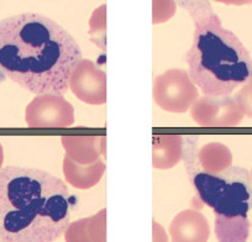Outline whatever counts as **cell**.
<instances>
[{
    "instance_id": "cell-3",
    "label": "cell",
    "mask_w": 252,
    "mask_h": 242,
    "mask_svg": "<svg viewBox=\"0 0 252 242\" xmlns=\"http://www.w3.org/2000/svg\"><path fill=\"white\" fill-rule=\"evenodd\" d=\"M194 23L186 55L188 74L205 96H229L252 79V58L241 41L222 28L209 1H179Z\"/></svg>"
},
{
    "instance_id": "cell-17",
    "label": "cell",
    "mask_w": 252,
    "mask_h": 242,
    "mask_svg": "<svg viewBox=\"0 0 252 242\" xmlns=\"http://www.w3.org/2000/svg\"><path fill=\"white\" fill-rule=\"evenodd\" d=\"M169 4H171V1H169ZM162 6H163V8H161L159 1H154V24L163 23V21L169 20V19L173 16L174 11H168V9L164 10L166 1H162Z\"/></svg>"
},
{
    "instance_id": "cell-16",
    "label": "cell",
    "mask_w": 252,
    "mask_h": 242,
    "mask_svg": "<svg viewBox=\"0 0 252 242\" xmlns=\"http://www.w3.org/2000/svg\"><path fill=\"white\" fill-rule=\"evenodd\" d=\"M234 98L244 111V115L252 119V79L237 91Z\"/></svg>"
},
{
    "instance_id": "cell-15",
    "label": "cell",
    "mask_w": 252,
    "mask_h": 242,
    "mask_svg": "<svg viewBox=\"0 0 252 242\" xmlns=\"http://www.w3.org/2000/svg\"><path fill=\"white\" fill-rule=\"evenodd\" d=\"M89 35L92 41L98 45L101 50H105L106 40V5L99 6L94 13L92 14L91 21H89Z\"/></svg>"
},
{
    "instance_id": "cell-5",
    "label": "cell",
    "mask_w": 252,
    "mask_h": 242,
    "mask_svg": "<svg viewBox=\"0 0 252 242\" xmlns=\"http://www.w3.org/2000/svg\"><path fill=\"white\" fill-rule=\"evenodd\" d=\"M152 95L157 105L168 113L183 114L190 110L199 98V91L188 72L168 69L154 79Z\"/></svg>"
},
{
    "instance_id": "cell-13",
    "label": "cell",
    "mask_w": 252,
    "mask_h": 242,
    "mask_svg": "<svg viewBox=\"0 0 252 242\" xmlns=\"http://www.w3.org/2000/svg\"><path fill=\"white\" fill-rule=\"evenodd\" d=\"M105 172V163L96 161L92 164H78L68 157L63 159V174L72 187L77 189H89L100 182Z\"/></svg>"
},
{
    "instance_id": "cell-4",
    "label": "cell",
    "mask_w": 252,
    "mask_h": 242,
    "mask_svg": "<svg viewBox=\"0 0 252 242\" xmlns=\"http://www.w3.org/2000/svg\"><path fill=\"white\" fill-rule=\"evenodd\" d=\"M200 200L215 212V235L219 242H247L249 212L252 209L251 174L242 167H229L210 174L188 168Z\"/></svg>"
},
{
    "instance_id": "cell-12",
    "label": "cell",
    "mask_w": 252,
    "mask_h": 242,
    "mask_svg": "<svg viewBox=\"0 0 252 242\" xmlns=\"http://www.w3.org/2000/svg\"><path fill=\"white\" fill-rule=\"evenodd\" d=\"M66 242H106V209L71 222L64 232Z\"/></svg>"
},
{
    "instance_id": "cell-14",
    "label": "cell",
    "mask_w": 252,
    "mask_h": 242,
    "mask_svg": "<svg viewBox=\"0 0 252 242\" xmlns=\"http://www.w3.org/2000/svg\"><path fill=\"white\" fill-rule=\"evenodd\" d=\"M183 137L179 135H155L152 141V166L169 169L183 157Z\"/></svg>"
},
{
    "instance_id": "cell-1",
    "label": "cell",
    "mask_w": 252,
    "mask_h": 242,
    "mask_svg": "<svg viewBox=\"0 0 252 242\" xmlns=\"http://www.w3.org/2000/svg\"><path fill=\"white\" fill-rule=\"evenodd\" d=\"M82 60L77 41L47 16L26 13L0 20V71L37 95H63Z\"/></svg>"
},
{
    "instance_id": "cell-8",
    "label": "cell",
    "mask_w": 252,
    "mask_h": 242,
    "mask_svg": "<svg viewBox=\"0 0 252 242\" xmlns=\"http://www.w3.org/2000/svg\"><path fill=\"white\" fill-rule=\"evenodd\" d=\"M68 88L83 103L103 105L106 103V74L89 60H82L73 69Z\"/></svg>"
},
{
    "instance_id": "cell-19",
    "label": "cell",
    "mask_w": 252,
    "mask_h": 242,
    "mask_svg": "<svg viewBox=\"0 0 252 242\" xmlns=\"http://www.w3.org/2000/svg\"><path fill=\"white\" fill-rule=\"evenodd\" d=\"M251 181H252V169H251Z\"/></svg>"
},
{
    "instance_id": "cell-11",
    "label": "cell",
    "mask_w": 252,
    "mask_h": 242,
    "mask_svg": "<svg viewBox=\"0 0 252 242\" xmlns=\"http://www.w3.org/2000/svg\"><path fill=\"white\" fill-rule=\"evenodd\" d=\"M66 156L78 164H92L106 156V137L63 136L61 139Z\"/></svg>"
},
{
    "instance_id": "cell-9",
    "label": "cell",
    "mask_w": 252,
    "mask_h": 242,
    "mask_svg": "<svg viewBox=\"0 0 252 242\" xmlns=\"http://www.w3.org/2000/svg\"><path fill=\"white\" fill-rule=\"evenodd\" d=\"M187 169L198 168L210 174L221 173L231 167L232 154L229 147L220 142H209L194 151L193 141L183 146V157Z\"/></svg>"
},
{
    "instance_id": "cell-2",
    "label": "cell",
    "mask_w": 252,
    "mask_h": 242,
    "mask_svg": "<svg viewBox=\"0 0 252 242\" xmlns=\"http://www.w3.org/2000/svg\"><path fill=\"white\" fill-rule=\"evenodd\" d=\"M64 182L26 167L0 168V242H53L71 224Z\"/></svg>"
},
{
    "instance_id": "cell-18",
    "label": "cell",
    "mask_w": 252,
    "mask_h": 242,
    "mask_svg": "<svg viewBox=\"0 0 252 242\" xmlns=\"http://www.w3.org/2000/svg\"><path fill=\"white\" fill-rule=\"evenodd\" d=\"M152 229H154V242H168L166 231L158 222H152Z\"/></svg>"
},
{
    "instance_id": "cell-6",
    "label": "cell",
    "mask_w": 252,
    "mask_h": 242,
    "mask_svg": "<svg viewBox=\"0 0 252 242\" xmlns=\"http://www.w3.org/2000/svg\"><path fill=\"white\" fill-rule=\"evenodd\" d=\"M25 120L31 129H66L74 122V109L62 95L43 94L29 104Z\"/></svg>"
},
{
    "instance_id": "cell-10",
    "label": "cell",
    "mask_w": 252,
    "mask_h": 242,
    "mask_svg": "<svg viewBox=\"0 0 252 242\" xmlns=\"http://www.w3.org/2000/svg\"><path fill=\"white\" fill-rule=\"evenodd\" d=\"M172 242H208L210 227L207 217L194 209L177 214L169 225Z\"/></svg>"
},
{
    "instance_id": "cell-7",
    "label": "cell",
    "mask_w": 252,
    "mask_h": 242,
    "mask_svg": "<svg viewBox=\"0 0 252 242\" xmlns=\"http://www.w3.org/2000/svg\"><path fill=\"white\" fill-rule=\"evenodd\" d=\"M190 116L202 127H235L244 111L232 96H199L190 108Z\"/></svg>"
}]
</instances>
